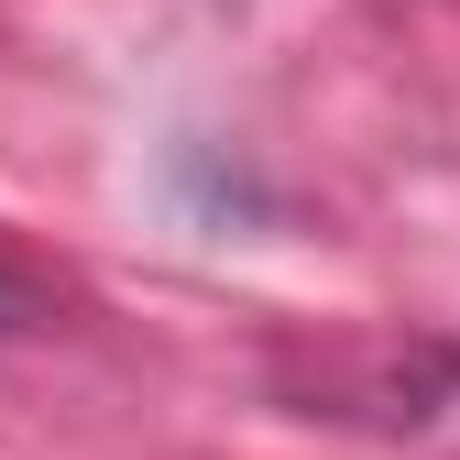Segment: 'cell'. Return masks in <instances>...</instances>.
Segmentation results:
<instances>
[{
  "label": "cell",
  "instance_id": "1",
  "mask_svg": "<svg viewBox=\"0 0 460 460\" xmlns=\"http://www.w3.org/2000/svg\"><path fill=\"white\" fill-rule=\"evenodd\" d=\"M22 318H33V296H22L12 274H0V329H22Z\"/></svg>",
  "mask_w": 460,
  "mask_h": 460
}]
</instances>
